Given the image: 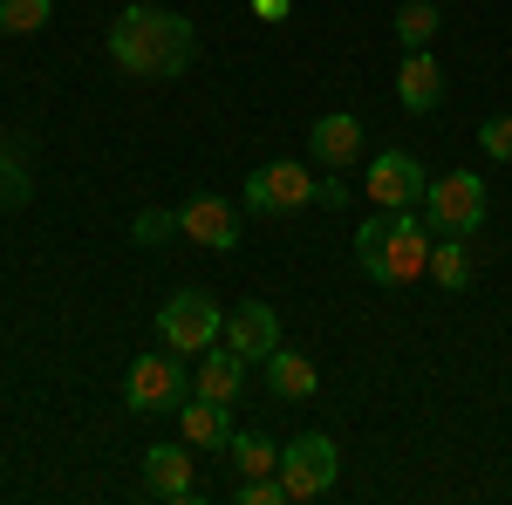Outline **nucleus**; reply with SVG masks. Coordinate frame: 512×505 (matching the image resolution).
Listing matches in <instances>:
<instances>
[{"instance_id": "nucleus-1", "label": "nucleus", "mask_w": 512, "mask_h": 505, "mask_svg": "<svg viewBox=\"0 0 512 505\" xmlns=\"http://www.w3.org/2000/svg\"><path fill=\"white\" fill-rule=\"evenodd\" d=\"M198 55V35L185 14H171V7H151V0H137V7H123L117 21H110V62H117L123 76H144V82H164V76H185Z\"/></svg>"}, {"instance_id": "nucleus-2", "label": "nucleus", "mask_w": 512, "mask_h": 505, "mask_svg": "<svg viewBox=\"0 0 512 505\" xmlns=\"http://www.w3.org/2000/svg\"><path fill=\"white\" fill-rule=\"evenodd\" d=\"M355 260L376 287H410L431 273V226L424 212H376L355 226Z\"/></svg>"}, {"instance_id": "nucleus-3", "label": "nucleus", "mask_w": 512, "mask_h": 505, "mask_svg": "<svg viewBox=\"0 0 512 505\" xmlns=\"http://www.w3.org/2000/svg\"><path fill=\"white\" fill-rule=\"evenodd\" d=\"M417 212H424V226L437 239H472L485 226V178L478 171H444V178L424 185V205Z\"/></svg>"}, {"instance_id": "nucleus-4", "label": "nucleus", "mask_w": 512, "mask_h": 505, "mask_svg": "<svg viewBox=\"0 0 512 505\" xmlns=\"http://www.w3.org/2000/svg\"><path fill=\"white\" fill-rule=\"evenodd\" d=\"M219 335H226V314H219V301H212L205 287H185V294H171V301L158 308V342L164 349L205 355Z\"/></svg>"}, {"instance_id": "nucleus-5", "label": "nucleus", "mask_w": 512, "mask_h": 505, "mask_svg": "<svg viewBox=\"0 0 512 505\" xmlns=\"http://www.w3.org/2000/svg\"><path fill=\"white\" fill-rule=\"evenodd\" d=\"M335 478H342V458H335V437H328V430H308V437L280 444V485H287L294 505L301 499H328Z\"/></svg>"}, {"instance_id": "nucleus-6", "label": "nucleus", "mask_w": 512, "mask_h": 505, "mask_svg": "<svg viewBox=\"0 0 512 505\" xmlns=\"http://www.w3.org/2000/svg\"><path fill=\"white\" fill-rule=\"evenodd\" d=\"M192 396V383H185V362L171 349H151L130 362V376H123V403L137 410V417H164V410H178Z\"/></svg>"}, {"instance_id": "nucleus-7", "label": "nucleus", "mask_w": 512, "mask_h": 505, "mask_svg": "<svg viewBox=\"0 0 512 505\" xmlns=\"http://www.w3.org/2000/svg\"><path fill=\"white\" fill-rule=\"evenodd\" d=\"M246 212H301V205H315V171L308 164H294V157H280V164H260L246 185Z\"/></svg>"}, {"instance_id": "nucleus-8", "label": "nucleus", "mask_w": 512, "mask_h": 505, "mask_svg": "<svg viewBox=\"0 0 512 505\" xmlns=\"http://www.w3.org/2000/svg\"><path fill=\"white\" fill-rule=\"evenodd\" d=\"M424 185H431V171L410 151H376L369 157V178H362V192L376 198L383 212H417L424 205Z\"/></svg>"}, {"instance_id": "nucleus-9", "label": "nucleus", "mask_w": 512, "mask_h": 505, "mask_svg": "<svg viewBox=\"0 0 512 505\" xmlns=\"http://www.w3.org/2000/svg\"><path fill=\"white\" fill-rule=\"evenodd\" d=\"M178 239L212 246V253H233V246H239V212L219 192H198V198L178 205Z\"/></svg>"}, {"instance_id": "nucleus-10", "label": "nucleus", "mask_w": 512, "mask_h": 505, "mask_svg": "<svg viewBox=\"0 0 512 505\" xmlns=\"http://www.w3.org/2000/svg\"><path fill=\"white\" fill-rule=\"evenodd\" d=\"M226 349H233L239 362H267V355L280 349V314L267 308V301H239V308L226 314Z\"/></svg>"}, {"instance_id": "nucleus-11", "label": "nucleus", "mask_w": 512, "mask_h": 505, "mask_svg": "<svg viewBox=\"0 0 512 505\" xmlns=\"http://www.w3.org/2000/svg\"><path fill=\"white\" fill-rule=\"evenodd\" d=\"M185 451H192L185 437L144 451V485H151V499H171V505H192L198 499V478H192V458H185Z\"/></svg>"}, {"instance_id": "nucleus-12", "label": "nucleus", "mask_w": 512, "mask_h": 505, "mask_svg": "<svg viewBox=\"0 0 512 505\" xmlns=\"http://www.w3.org/2000/svg\"><path fill=\"white\" fill-rule=\"evenodd\" d=\"M308 157H315L321 171H349L355 157H362V123H355L349 110L315 117V130H308Z\"/></svg>"}, {"instance_id": "nucleus-13", "label": "nucleus", "mask_w": 512, "mask_h": 505, "mask_svg": "<svg viewBox=\"0 0 512 505\" xmlns=\"http://www.w3.org/2000/svg\"><path fill=\"white\" fill-rule=\"evenodd\" d=\"M396 103H403V110H417V117L444 103V69H437L431 48H403V69H396Z\"/></svg>"}, {"instance_id": "nucleus-14", "label": "nucleus", "mask_w": 512, "mask_h": 505, "mask_svg": "<svg viewBox=\"0 0 512 505\" xmlns=\"http://www.w3.org/2000/svg\"><path fill=\"white\" fill-rule=\"evenodd\" d=\"M239 376H246V362H239L233 349H219V342H212V349L198 355V369H192V396L233 410V403H239Z\"/></svg>"}, {"instance_id": "nucleus-15", "label": "nucleus", "mask_w": 512, "mask_h": 505, "mask_svg": "<svg viewBox=\"0 0 512 505\" xmlns=\"http://www.w3.org/2000/svg\"><path fill=\"white\" fill-rule=\"evenodd\" d=\"M260 369H267V389H274L280 403H308V396H315V389H321L315 362H308V355H301V349H287V342H280V349L267 355Z\"/></svg>"}, {"instance_id": "nucleus-16", "label": "nucleus", "mask_w": 512, "mask_h": 505, "mask_svg": "<svg viewBox=\"0 0 512 505\" xmlns=\"http://www.w3.org/2000/svg\"><path fill=\"white\" fill-rule=\"evenodd\" d=\"M178 417H185V444H192V451H233V417H226V403L185 396Z\"/></svg>"}, {"instance_id": "nucleus-17", "label": "nucleus", "mask_w": 512, "mask_h": 505, "mask_svg": "<svg viewBox=\"0 0 512 505\" xmlns=\"http://www.w3.org/2000/svg\"><path fill=\"white\" fill-rule=\"evenodd\" d=\"M424 280H437L444 294H458L465 280H472V260H465V239H437L431 233V273Z\"/></svg>"}, {"instance_id": "nucleus-18", "label": "nucleus", "mask_w": 512, "mask_h": 505, "mask_svg": "<svg viewBox=\"0 0 512 505\" xmlns=\"http://www.w3.org/2000/svg\"><path fill=\"white\" fill-rule=\"evenodd\" d=\"M233 465H239V478H267V471H280V444L267 437V430H239Z\"/></svg>"}, {"instance_id": "nucleus-19", "label": "nucleus", "mask_w": 512, "mask_h": 505, "mask_svg": "<svg viewBox=\"0 0 512 505\" xmlns=\"http://www.w3.org/2000/svg\"><path fill=\"white\" fill-rule=\"evenodd\" d=\"M431 35H437V0H403L396 7V41L403 48H431Z\"/></svg>"}, {"instance_id": "nucleus-20", "label": "nucleus", "mask_w": 512, "mask_h": 505, "mask_svg": "<svg viewBox=\"0 0 512 505\" xmlns=\"http://www.w3.org/2000/svg\"><path fill=\"white\" fill-rule=\"evenodd\" d=\"M55 0H0V35H41Z\"/></svg>"}, {"instance_id": "nucleus-21", "label": "nucleus", "mask_w": 512, "mask_h": 505, "mask_svg": "<svg viewBox=\"0 0 512 505\" xmlns=\"http://www.w3.org/2000/svg\"><path fill=\"white\" fill-rule=\"evenodd\" d=\"M233 499L239 505H287V485H280V471H267V478H239Z\"/></svg>"}, {"instance_id": "nucleus-22", "label": "nucleus", "mask_w": 512, "mask_h": 505, "mask_svg": "<svg viewBox=\"0 0 512 505\" xmlns=\"http://www.w3.org/2000/svg\"><path fill=\"white\" fill-rule=\"evenodd\" d=\"M478 151L492 164H512V117H485L478 123Z\"/></svg>"}, {"instance_id": "nucleus-23", "label": "nucleus", "mask_w": 512, "mask_h": 505, "mask_svg": "<svg viewBox=\"0 0 512 505\" xmlns=\"http://www.w3.org/2000/svg\"><path fill=\"white\" fill-rule=\"evenodd\" d=\"M28 192H35V185H28L21 157H7V151H0V205H14V212H21V205H28Z\"/></svg>"}, {"instance_id": "nucleus-24", "label": "nucleus", "mask_w": 512, "mask_h": 505, "mask_svg": "<svg viewBox=\"0 0 512 505\" xmlns=\"http://www.w3.org/2000/svg\"><path fill=\"white\" fill-rule=\"evenodd\" d=\"M130 233H137V246H164V239L178 233V212H137Z\"/></svg>"}, {"instance_id": "nucleus-25", "label": "nucleus", "mask_w": 512, "mask_h": 505, "mask_svg": "<svg viewBox=\"0 0 512 505\" xmlns=\"http://www.w3.org/2000/svg\"><path fill=\"white\" fill-rule=\"evenodd\" d=\"M315 205H349V185H342V171L315 178Z\"/></svg>"}, {"instance_id": "nucleus-26", "label": "nucleus", "mask_w": 512, "mask_h": 505, "mask_svg": "<svg viewBox=\"0 0 512 505\" xmlns=\"http://www.w3.org/2000/svg\"><path fill=\"white\" fill-rule=\"evenodd\" d=\"M287 7H294V0H253V14H260V21H280Z\"/></svg>"}]
</instances>
